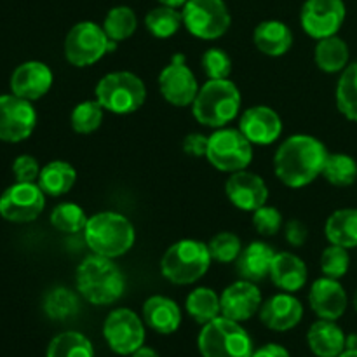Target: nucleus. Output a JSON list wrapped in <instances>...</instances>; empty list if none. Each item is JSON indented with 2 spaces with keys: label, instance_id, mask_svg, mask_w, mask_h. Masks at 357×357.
Instances as JSON below:
<instances>
[{
  "label": "nucleus",
  "instance_id": "obj_1",
  "mask_svg": "<svg viewBox=\"0 0 357 357\" xmlns=\"http://www.w3.org/2000/svg\"><path fill=\"white\" fill-rule=\"evenodd\" d=\"M328 155L330 152L319 138L293 135L275 150L274 173L286 187L303 188L323 174Z\"/></svg>",
  "mask_w": 357,
  "mask_h": 357
},
{
  "label": "nucleus",
  "instance_id": "obj_2",
  "mask_svg": "<svg viewBox=\"0 0 357 357\" xmlns=\"http://www.w3.org/2000/svg\"><path fill=\"white\" fill-rule=\"evenodd\" d=\"M77 291L93 305H110L126 291V275L112 258L91 255L75 272Z\"/></svg>",
  "mask_w": 357,
  "mask_h": 357
},
{
  "label": "nucleus",
  "instance_id": "obj_3",
  "mask_svg": "<svg viewBox=\"0 0 357 357\" xmlns=\"http://www.w3.org/2000/svg\"><path fill=\"white\" fill-rule=\"evenodd\" d=\"M84 239L91 253L115 260L135 246L136 230L128 216L117 211H101L89 216Z\"/></svg>",
  "mask_w": 357,
  "mask_h": 357
},
{
  "label": "nucleus",
  "instance_id": "obj_4",
  "mask_svg": "<svg viewBox=\"0 0 357 357\" xmlns=\"http://www.w3.org/2000/svg\"><path fill=\"white\" fill-rule=\"evenodd\" d=\"M243 98L230 79L208 80L202 84L192 103V114L206 128H227L239 115Z\"/></svg>",
  "mask_w": 357,
  "mask_h": 357
},
{
  "label": "nucleus",
  "instance_id": "obj_5",
  "mask_svg": "<svg viewBox=\"0 0 357 357\" xmlns=\"http://www.w3.org/2000/svg\"><path fill=\"white\" fill-rule=\"evenodd\" d=\"M208 244L197 239H181L171 244L160 258V274L166 281L178 286L197 282L211 267Z\"/></svg>",
  "mask_w": 357,
  "mask_h": 357
},
{
  "label": "nucleus",
  "instance_id": "obj_6",
  "mask_svg": "<svg viewBox=\"0 0 357 357\" xmlns=\"http://www.w3.org/2000/svg\"><path fill=\"white\" fill-rule=\"evenodd\" d=\"M197 345L202 357H251L255 352L250 333L225 316L202 324Z\"/></svg>",
  "mask_w": 357,
  "mask_h": 357
},
{
  "label": "nucleus",
  "instance_id": "obj_7",
  "mask_svg": "<svg viewBox=\"0 0 357 357\" xmlns=\"http://www.w3.org/2000/svg\"><path fill=\"white\" fill-rule=\"evenodd\" d=\"M96 100L107 112L115 115H129L138 112L146 100V86L136 73L110 72L96 84Z\"/></svg>",
  "mask_w": 357,
  "mask_h": 357
},
{
  "label": "nucleus",
  "instance_id": "obj_8",
  "mask_svg": "<svg viewBox=\"0 0 357 357\" xmlns=\"http://www.w3.org/2000/svg\"><path fill=\"white\" fill-rule=\"evenodd\" d=\"M117 42L110 40L103 26L94 21L73 24L65 37V58L77 68H86L100 61L107 52L114 51Z\"/></svg>",
  "mask_w": 357,
  "mask_h": 357
},
{
  "label": "nucleus",
  "instance_id": "obj_9",
  "mask_svg": "<svg viewBox=\"0 0 357 357\" xmlns=\"http://www.w3.org/2000/svg\"><path fill=\"white\" fill-rule=\"evenodd\" d=\"M206 159L222 173H236L248 169L253 160V143L239 128H220L209 135Z\"/></svg>",
  "mask_w": 357,
  "mask_h": 357
},
{
  "label": "nucleus",
  "instance_id": "obj_10",
  "mask_svg": "<svg viewBox=\"0 0 357 357\" xmlns=\"http://www.w3.org/2000/svg\"><path fill=\"white\" fill-rule=\"evenodd\" d=\"M183 26L199 40H216L229 31L232 16L223 0H188L181 7Z\"/></svg>",
  "mask_w": 357,
  "mask_h": 357
},
{
  "label": "nucleus",
  "instance_id": "obj_11",
  "mask_svg": "<svg viewBox=\"0 0 357 357\" xmlns=\"http://www.w3.org/2000/svg\"><path fill=\"white\" fill-rule=\"evenodd\" d=\"M108 347L119 356H131L145 344V321L131 309H115L103 323Z\"/></svg>",
  "mask_w": 357,
  "mask_h": 357
},
{
  "label": "nucleus",
  "instance_id": "obj_12",
  "mask_svg": "<svg viewBox=\"0 0 357 357\" xmlns=\"http://www.w3.org/2000/svg\"><path fill=\"white\" fill-rule=\"evenodd\" d=\"M159 91L167 103L174 107H192L195 96L199 93V82L195 79V73L187 65V59L183 54H174L171 61L160 70L159 73Z\"/></svg>",
  "mask_w": 357,
  "mask_h": 357
},
{
  "label": "nucleus",
  "instance_id": "obj_13",
  "mask_svg": "<svg viewBox=\"0 0 357 357\" xmlns=\"http://www.w3.org/2000/svg\"><path fill=\"white\" fill-rule=\"evenodd\" d=\"M45 208V194L38 183L16 181L0 195V216L13 223H30Z\"/></svg>",
  "mask_w": 357,
  "mask_h": 357
},
{
  "label": "nucleus",
  "instance_id": "obj_14",
  "mask_svg": "<svg viewBox=\"0 0 357 357\" xmlns=\"http://www.w3.org/2000/svg\"><path fill=\"white\" fill-rule=\"evenodd\" d=\"M345 16L344 0H307L300 10V24L309 37L321 40L337 35Z\"/></svg>",
  "mask_w": 357,
  "mask_h": 357
},
{
  "label": "nucleus",
  "instance_id": "obj_15",
  "mask_svg": "<svg viewBox=\"0 0 357 357\" xmlns=\"http://www.w3.org/2000/svg\"><path fill=\"white\" fill-rule=\"evenodd\" d=\"M37 126V112L31 101L16 94L0 96V139L7 143H20L30 138Z\"/></svg>",
  "mask_w": 357,
  "mask_h": 357
},
{
  "label": "nucleus",
  "instance_id": "obj_16",
  "mask_svg": "<svg viewBox=\"0 0 357 357\" xmlns=\"http://www.w3.org/2000/svg\"><path fill=\"white\" fill-rule=\"evenodd\" d=\"M225 194L234 208L246 213L257 211L268 201V187L265 180L248 169L236 171L227 178Z\"/></svg>",
  "mask_w": 357,
  "mask_h": 357
},
{
  "label": "nucleus",
  "instance_id": "obj_17",
  "mask_svg": "<svg viewBox=\"0 0 357 357\" xmlns=\"http://www.w3.org/2000/svg\"><path fill=\"white\" fill-rule=\"evenodd\" d=\"M239 129L253 145H272L282 135V119L267 105H255L244 110Z\"/></svg>",
  "mask_w": 357,
  "mask_h": 357
},
{
  "label": "nucleus",
  "instance_id": "obj_18",
  "mask_svg": "<svg viewBox=\"0 0 357 357\" xmlns=\"http://www.w3.org/2000/svg\"><path fill=\"white\" fill-rule=\"evenodd\" d=\"M222 316L229 319L244 323L251 319L261 307V291L258 289L257 282L239 279L223 289L222 296Z\"/></svg>",
  "mask_w": 357,
  "mask_h": 357
},
{
  "label": "nucleus",
  "instance_id": "obj_19",
  "mask_svg": "<svg viewBox=\"0 0 357 357\" xmlns=\"http://www.w3.org/2000/svg\"><path fill=\"white\" fill-rule=\"evenodd\" d=\"M310 309L319 319L337 321L345 314L349 305V296L340 279L319 278L312 282L309 291Z\"/></svg>",
  "mask_w": 357,
  "mask_h": 357
},
{
  "label": "nucleus",
  "instance_id": "obj_20",
  "mask_svg": "<svg viewBox=\"0 0 357 357\" xmlns=\"http://www.w3.org/2000/svg\"><path fill=\"white\" fill-rule=\"evenodd\" d=\"M54 82L52 70L42 61L21 63L10 75V91L28 101H37L49 93Z\"/></svg>",
  "mask_w": 357,
  "mask_h": 357
},
{
  "label": "nucleus",
  "instance_id": "obj_21",
  "mask_svg": "<svg viewBox=\"0 0 357 357\" xmlns=\"http://www.w3.org/2000/svg\"><path fill=\"white\" fill-rule=\"evenodd\" d=\"M258 314L268 330L284 333L298 326L303 317V305L293 293L282 291L265 300Z\"/></svg>",
  "mask_w": 357,
  "mask_h": 357
},
{
  "label": "nucleus",
  "instance_id": "obj_22",
  "mask_svg": "<svg viewBox=\"0 0 357 357\" xmlns=\"http://www.w3.org/2000/svg\"><path fill=\"white\" fill-rule=\"evenodd\" d=\"M274 286L286 293H296L307 284L309 271H307L305 261L295 253L289 251H279L275 253L274 261L271 267V275Z\"/></svg>",
  "mask_w": 357,
  "mask_h": 357
},
{
  "label": "nucleus",
  "instance_id": "obj_23",
  "mask_svg": "<svg viewBox=\"0 0 357 357\" xmlns=\"http://www.w3.org/2000/svg\"><path fill=\"white\" fill-rule=\"evenodd\" d=\"M143 321L159 335H173L181 326V310L174 300L153 295L143 303Z\"/></svg>",
  "mask_w": 357,
  "mask_h": 357
},
{
  "label": "nucleus",
  "instance_id": "obj_24",
  "mask_svg": "<svg viewBox=\"0 0 357 357\" xmlns=\"http://www.w3.org/2000/svg\"><path fill=\"white\" fill-rule=\"evenodd\" d=\"M275 251L264 241H253L243 248L239 258L236 260L237 272L241 279L251 282H260L271 275L272 261H274Z\"/></svg>",
  "mask_w": 357,
  "mask_h": 357
},
{
  "label": "nucleus",
  "instance_id": "obj_25",
  "mask_svg": "<svg viewBox=\"0 0 357 357\" xmlns=\"http://www.w3.org/2000/svg\"><path fill=\"white\" fill-rule=\"evenodd\" d=\"M344 330L335 321L319 319L307 331V344L316 357H338L345 351Z\"/></svg>",
  "mask_w": 357,
  "mask_h": 357
},
{
  "label": "nucleus",
  "instance_id": "obj_26",
  "mask_svg": "<svg viewBox=\"0 0 357 357\" xmlns=\"http://www.w3.org/2000/svg\"><path fill=\"white\" fill-rule=\"evenodd\" d=\"M253 42L261 54L271 56V58H279V56H284L291 49L293 31L282 21H261L255 28Z\"/></svg>",
  "mask_w": 357,
  "mask_h": 357
},
{
  "label": "nucleus",
  "instance_id": "obj_27",
  "mask_svg": "<svg viewBox=\"0 0 357 357\" xmlns=\"http://www.w3.org/2000/svg\"><path fill=\"white\" fill-rule=\"evenodd\" d=\"M351 49L347 42L338 35L321 38L314 49V61L316 66L324 73H342L349 66Z\"/></svg>",
  "mask_w": 357,
  "mask_h": 357
},
{
  "label": "nucleus",
  "instance_id": "obj_28",
  "mask_svg": "<svg viewBox=\"0 0 357 357\" xmlns=\"http://www.w3.org/2000/svg\"><path fill=\"white\" fill-rule=\"evenodd\" d=\"M77 181V171L66 160H51L38 174V187L49 197H61L68 194Z\"/></svg>",
  "mask_w": 357,
  "mask_h": 357
},
{
  "label": "nucleus",
  "instance_id": "obj_29",
  "mask_svg": "<svg viewBox=\"0 0 357 357\" xmlns=\"http://www.w3.org/2000/svg\"><path fill=\"white\" fill-rule=\"evenodd\" d=\"M324 234L330 244L347 250L357 248V209L344 208L331 213L324 225Z\"/></svg>",
  "mask_w": 357,
  "mask_h": 357
},
{
  "label": "nucleus",
  "instance_id": "obj_30",
  "mask_svg": "<svg viewBox=\"0 0 357 357\" xmlns=\"http://www.w3.org/2000/svg\"><path fill=\"white\" fill-rule=\"evenodd\" d=\"M185 307H187L188 316L199 324H208L209 321L216 319L222 314V300L218 293L206 286L195 288L194 291L188 293Z\"/></svg>",
  "mask_w": 357,
  "mask_h": 357
},
{
  "label": "nucleus",
  "instance_id": "obj_31",
  "mask_svg": "<svg viewBox=\"0 0 357 357\" xmlns=\"http://www.w3.org/2000/svg\"><path fill=\"white\" fill-rule=\"evenodd\" d=\"M181 26H183V17H181V10H178L176 7H153L145 16V28L155 38L174 37Z\"/></svg>",
  "mask_w": 357,
  "mask_h": 357
},
{
  "label": "nucleus",
  "instance_id": "obj_32",
  "mask_svg": "<svg viewBox=\"0 0 357 357\" xmlns=\"http://www.w3.org/2000/svg\"><path fill=\"white\" fill-rule=\"evenodd\" d=\"M103 30L108 35V38L114 42H124L135 35L138 28V16L135 10L128 6L112 7L107 13L103 21Z\"/></svg>",
  "mask_w": 357,
  "mask_h": 357
},
{
  "label": "nucleus",
  "instance_id": "obj_33",
  "mask_svg": "<svg viewBox=\"0 0 357 357\" xmlns=\"http://www.w3.org/2000/svg\"><path fill=\"white\" fill-rule=\"evenodd\" d=\"M47 357H94L89 338L79 331H63L56 335L47 347Z\"/></svg>",
  "mask_w": 357,
  "mask_h": 357
},
{
  "label": "nucleus",
  "instance_id": "obj_34",
  "mask_svg": "<svg viewBox=\"0 0 357 357\" xmlns=\"http://www.w3.org/2000/svg\"><path fill=\"white\" fill-rule=\"evenodd\" d=\"M337 108L345 119L357 124V61L349 63L337 84Z\"/></svg>",
  "mask_w": 357,
  "mask_h": 357
},
{
  "label": "nucleus",
  "instance_id": "obj_35",
  "mask_svg": "<svg viewBox=\"0 0 357 357\" xmlns=\"http://www.w3.org/2000/svg\"><path fill=\"white\" fill-rule=\"evenodd\" d=\"M321 176L333 187H351L357 181V160L347 153H330Z\"/></svg>",
  "mask_w": 357,
  "mask_h": 357
},
{
  "label": "nucleus",
  "instance_id": "obj_36",
  "mask_svg": "<svg viewBox=\"0 0 357 357\" xmlns=\"http://www.w3.org/2000/svg\"><path fill=\"white\" fill-rule=\"evenodd\" d=\"M105 108L101 107L98 100H86L82 103L75 105L70 115V124L72 129L79 135H91L98 131L103 124Z\"/></svg>",
  "mask_w": 357,
  "mask_h": 357
},
{
  "label": "nucleus",
  "instance_id": "obj_37",
  "mask_svg": "<svg viewBox=\"0 0 357 357\" xmlns=\"http://www.w3.org/2000/svg\"><path fill=\"white\" fill-rule=\"evenodd\" d=\"M89 216L75 202H61L51 211V225L65 234L84 232Z\"/></svg>",
  "mask_w": 357,
  "mask_h": 357
},
{
  "label": "nucleus",
  "instance_id": "obj_38",
  "mask_svg": "<svg viewBox=\"0 0 357 357\" xmlns=\"http://www.w3.org/2000/svg\"><path fill=\"white\" fill-rule=\"evenodd\" d=\"M44 310L54 321L70 319V317H73L79 312V298L68 288L59 286V288L51 289L45 295Z\"/></svg>",
  "mask_w": 357,
  "mask_h": 357
},
{
  "label": "nucleus",
  "instance_id": "obj_39",
  "mask_svg": "<svg viewBox=\"0 0 357 357\" xmlns=\"http://www.w3.org/2000/svg\"><path fill=\"white\" fill-rule=\"evenodd\" d=\"M208 248L213 260L229 265L239 258L241 251H243V243H241L239 236H236L234 232H220L209 241Z\"/></svg>",
  "mask_w": 357,
  "mask_h": 357
},
{
  "label": "nucleus",
  "instance_id": "obj_40",
  "mask_svg": "<svg viewBox=\"0 0 357 357\" xmlns=\"http://www.w3.org/2000/svg\"><path fill=\"white\" fill-rule=\"evenodd\" d=\"M351 268V255L347 248L330 244L321 255V271L326 278L342 279Z\"/></svg>",
  "mask_w": 357,
  "mask_h": 357
},
{
  "label": "nucleus",
  "instance_id": "obj_41",
  "mask_svg": "<svg viewBox=\"0 0 357 357\" xmlns=\"http://www.w3.org/2000/svg\"><path fill=\"white\" fill-rule=\"evenodd\" d=\"M201 66L209 80L229 79L232 73V59L220 47H211L204 51L201 58Z\"/></svg>",
  "mask_w": 357,
  "mask_h": 357
},
{
  "label": "nucleus",
  "instance_id": "obj_42",
  "mask_svg": "<svg viewBox=\"0 0 357 357\" xmlns=\"http://www.w3.org/2000/svg\"><path fill=\"white\" fill-rule=\"evenodd\" d=\"M253 227L260 236H275L282 227L281 211L278 208H272V206H261L257 211H253Z\"/></svg>",
  "mask_w": 357,
  "mask_h": 357
},
{
  "label": "nucleus",
  "instance_id": "obj_43",
  "mask_svg": "<svg viewBox=\"0 0 357 357\" xmlns=\"http://www.w3.org/2000/svg\"><path fill=\"white\" fill-rule=\"evenodd\" d=\"M42 167L38 166V160L31 155H20L14 159L13 162V173L16 181H23V183H37L38 174H40Z\"/></svg>",
  "mask_w": 357,
  "mask_h": 357
},
{
  "label": "nucleus",
  "instance_id": "obj_44",
  "mask_svg": "<svg viewBox=\"0 0 357 357\" xmlns=\"http://www.w3.org/2000/svg\"><path fill=\"white\" fill-rule=\"evenodd\" d=\"M208 143L209 136L202 135V132H190V135L185 136L183 143V152L190 157H206L208 152Z\"/></svg>",
  "mask_w": 357,
  "mask_h": 357
},
{
  "label": "nucleus",
  "instance_id": "obj_45",
  "mask_svg": "<svg viewBox=\"0 0 357 357\" xmlns=\"http://www.w3.org/2000/svg\"><path fill=\"white\" fill-rule=\"evenodd\" d=\"M286 243L293 248H302L309 237V230L300 220H289L284 225Z\"/></svg>",
  "mask_w": 357,
  "mask_h": 357
},
{
  "label": "nucleus",
  "instance_id": "obj_46",
  "mask_svg": "<svg viewBox=\"0 0 357 357\" xmlns=\"http://www.w3.org/2000/svg\"><path fill=\"white\" fill-rule=\"evenodd\" d=\"M251 357H291L289 356L288 349H284L279 344H267L264 347L257 349Z\"/></svg>",
  "mask_w": 357,
  "mask_h": 357
},
{
  "label": "nucleus",
  "instance_id": "obj_47",
  "mask_svg": "<svg viewBox=\"0 0 357 357\" xmlns=\"http://www.w3.org/2000/svg\"><path fill=\"white\" fill-rule=\"evenodd\" d=\"M131 357H159V354H157L152 347H145V345H143L138 351L132 352Z\"/></svg>",
  "mask_w": 357,
  "mask_h": 357
},
{
  "label": "nucleus",
  "instance_id": "obj_48",
  "mask_svg": "<svg viewBox=\"0 0 357 357\" xmlns=\"http://www.w3.org/2000/svg\"><path fill=\"white\" fill-rule=\"evenodd\" d=\"M157 2H159L160 6H169V7H176V9H180V7H183L188 0H157Z\"/></svg>",
  "mask_w": 357,
  "mask_h": 357
},
{
  "label": "nucleus",
  "instance_id": "obj_49",
  "mask_svg": "<svg viewBox=\"0 0 357 357\" xmlns=\"http://www.w3.org/2000/svg\"><path fill=\"white\" fill-rule=\"evenodd\" d=\"M345 345H347L345 349H357V335H349Z\"/></svg>",
  "mask_w": 357,
  "mask_h": 357
},
{
  "label": "nucleus",
  "instance_id": "obj_50",
  "mask_svg": "<svg viewBox=\"0 0 357 357\" xmlns=\"http://www.w3.org/2000/svg\"><path fill=\"white\" fill-rule=\"evenodd\" d=\"M338 357H357V349H345Z\"/></svg>",
  "mask_w": 357,
  "mask_h": 357
},
{
  "label": "nucleus",
  "instance_id": "obj_51",
  "mask_svg": "<svg viewBox=\"0 0 357 357\" xmlns=\"http://www.w3.org/2000/svg\"><path fill=\"white\" fill-rule=\"evenodd\" d=\"M354 309L357 310V291H356V295H354Z\"/></svg>",
  "mask_w": 357,
  "mask_h": 357
}]
</instances>
